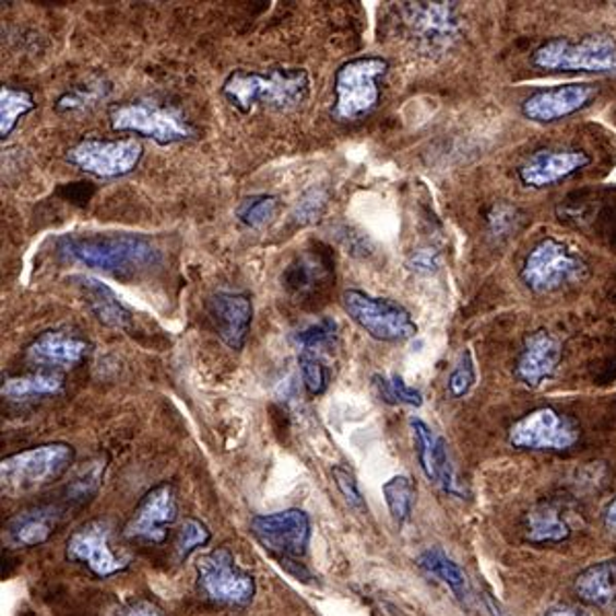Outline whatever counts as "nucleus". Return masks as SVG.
<instances>
[{
	"instance_id": "nucleus-42",
	"label": "nucleus",
	"mask_w": 616,
	"mask_h": 616,
	"mask_svg": "<svg viewBox=\"0 0 616 616\" xmlns=\"http://www.w3.org/2000/svg\"><path fill=\"white\" fill-rule=\"evenodd\" d=\"M407 268L413 274L431 275L440 268V256L436 249H417L407 259Z\"/></svg>"
},
{
	"instance_id": "nucleus-28",
	"label": "nucleus",
	"mask_w": 616,
	"mask_h": 616,
	"mask_svg": "<svg viewBox=\"0 0 616 616\" xmlns=\"http://www.w3.org/2000/svg\"><path fill=\"white\" fill-rule=\"evenodd\" d=\"M382 496L396 524H407L415 506V483L410 475H394L382 485Z\"/></svg>"
},
{
	"instance_id": "nucleus-41",
	"label": "nucleus",
	"mask_w": 616,
	"mask_h": 616,
	"mask_svg": "<svg viewBox=\"0 0 616 616\" xmlns=\"http://www.w3.org/2000/svg\"><path fill=\"white\" fill-rule=\"evenodd\" d=\"M103 469L105 464L93 462V466H88L76 479L72 481L69 487L72 499H88V496H93L102 483Z\"/></svg>"
},
{
	"instance_id": "nucleus-16",
	"label": "nucleus",
	"mask_w": 616,
	"mask_h": 616,
	"mask_svg": "<svg viewBox=\"0 0 616 616\" xmlns=\"http://www.w3.org/2000/svg\"><path fill=\"white\" fill-rule=\"evenodd\" d=\"M177 516H179V504L175 489L169 483H161L142 497L137 512L123 529V536L161 545L165 543L167 532L175 524Z\"/></svg>"
},
{
	"instance_id": "nucleus-5",
	"label": "nucleus",
	"mask_w": 616,
	"mask_h": 616,
	"mask_svg": "<svg viewBox=\"0 0 616 616\" xmlns=\"http://www.w3.org/2000/svg\"><path fill=\"white\" fill-rule=\"evenodd\" d=\"M389 60L382 56H359L335 70L333 118L340 121L362 120L372 114L380 102L378 81L387 74Z\"/></svg>"
},
{
	"instance_id": "nucleus-33",
	"label": "nucleus",
	"mask_w": 616,
	"mask_h": 616,
	"mask_svg": "<svg viewBox=\"0 0 616 616\" xmlns=\"http://www.w3.org/2000/svg\"><path fill=\"white\" fill-rule=\"evenodd\" d=\"M212 538V532L205 526V522L198 520V518H186L181 529L177 532L175 538V553L179 561H186L193 550L200 547H205Z\"/></svg>"
},
{
	"instance_id": "nucleus-24",
	"label": "nucleus",
	"mask_w": 616,
	"mask_h": 616,
	"mask_svg": "<svg viewBox=\"0 0 616 616\" xmlns=\"http://www.w3.org/2000/svg\"><path fill=\"white\" fill-rule=\"evenodd\" d=\"M576 592L583 602L594 606H608L611 602H615L616 559L585 567L576 578Z\"/></svg>"
},
{
	"instance_id": "nucleus-22",
	"label": "nucleus",
	"mask_w": 616,
	"mask_h": 616,
	"mask_svg": "<svg viewBox=\"0 0 616 616\" xmlns=\"http://www.w3.org/2000/svg\"><path fill=\"white\" fill-rule=\"evenodd\" d=\"M85 296L86 307L97 317V321L109 329H128L132 325V315L121 303L120 296L111 291L102 280L91 275L72 277Z\"/></svg>"
},
{
	"instance_id": "nucleus-20",
	"label": "nucleus",
	"mask_w": 616,
	"mask_h": 616,
	"mask_svg": "<svg viewBox=\"0 0 616 616\" xmlns=\"http://www.w3.org/2000/svg\"><path fill=\"white\" fill-rule=\"evenodd\" d=\"M60 512L54 506L29 508L13 516L4 526V541L13 548L42 547L56 532Z\"/></svg>"
},
{
	"instance_id": "nucleus-31",
	"label": "nucleus",
	"mask_w": 616,
	"mask_h": 616,
	"mask_svg": "<svg viewBox=\"0 0 616 616\" xmlns=\"http://www.w3.org/2000/svg\"><path fill=\"white\" fill-rule=\"evenodd\" d=\"M372 382H375L378 396L389 405H410V407H422L424 405V394L410 387L399 375L389 378L377 375L372 378Z\"/></svg>"
},
{
	"instance_id": "nucleus-13",
	"label": "nucleus",
	"mask_w": 616,
	"mask_h": 616,
	"mask_svg": "<svg viewBox=\"0 0 616 616\" xmlns=\"http://www.w3.org/2000/svg\"><path fill=\"white\" fill-rule=\"evenodd\" d=\"M251 534L261 547L280 559H300L307 555L310 543V518L298 508L259 513L251 518Z\"/></svg>"
},
{
	"instance_id": "nucleus-4",
	"label": "nucleus",
	"mask_w": 616,
	"mask_h": 616,
	"mask_svg": "<svg viewBox=\"0 0 616 616\" xmlns=\"http://www.w3.org/2000/svg\"><path fill=\"white\" fill-rule=\"evenodd\" d=\"M74 461V448L64 442L35 446L0 462V485L7 496L34 494L62 479Z\"/></svg>"
},
{
	"instance_id": "nucleus-30",
	"label": "nucleus",
	"mask_w": 616,
	"mask_h": 616,
	"mask_svg": "<svg viewBox=\"0 0 616 616\" xmlns=\"http://www.w3.org/2000/svg\"><path fill=\"white\" fill-rule=\"evenodd\" d=\"M280 212V200L270 193L245 198L237 208V218L247 228H263L275 221Z\"/></svg>"
},
{
	"instance_id": "nucleus-38",
	"label": "nucleus",
	"mask_w": 616,
	"mask_h": 616,
	"mask_svg": "<svg viewBox=\"0 0 616 616\" xmlns=\"http://www.w3.org/2000/svg\"><path fill=\"white\" fill-rule=\"evenodd\" d=\"M298 364H300V372H303V382L307 387L310 396H319L325 393L327 389V370L323 362L317 358L310 352H303L298 356Z\"/></svg>"
},
{
	"instance_id": "nucleus-40",
	"label": "nucleus",
	"mask_w": 616,
	"mask_h": 616,
	"mask_svg": "<svg viewBox=\"0 0 616 616\" xmlns=\"http://www.w3.org/2000/svg\"><path fill=\"white\" fill-rule=\"evenodd\" d=\"M331 475H333V481L340 489L343 499L352 506V508H358V510H364L366 504H364V497H362V491H359L358 481H356V475L347 469V466H342V464H335L331 469Z\"/></svg>"
},
{
	"instance_id": "nucleus-39",
	"label": "nucleus",
	"mask_w": 616,
	"mask_h": 616,
	"mask_svg": "<svg viewBox=\"0 0 616 616\" xmlns=\"http://www.w3.org/2000/svg\"><path fill=\"white\" fill-rule=\"evenodd\" d=\"M327 205V193L321 189H310L307 191L298 204L294 208L292 218L298 224H310L319 221V216L323 214Z\"/></svg>"
},
{
	"instance_id": "nucleus-7",
	"label": "nucleus",
	"mask_w": 616,
	"mask_h": 616,
	"mask_svg": "<svg viewBox=\"0 0 616 616\" xmlns=\"http://www.w3.org/2000/svg\"><path fill=\"white\" fill-rule=\"evenodd\" d=\"M342 307L356 325L362 327L372 340L401 343L417 335V323L410 310L391 298H377L362 291H345Z\"/></svg>"
},
{
	"instance_id": "nucleus-11",
	"label": "nucleus",
	"mask_w": 616,
	"mask_h": 616,
	"mask_svg": "<svg viewBox=\"0 0 616 616\" xmlns=\"http://www.w3.org/2000/svg\"><path fill=\"white\" fill-rule=\"evenodd\" d=\"M399 15L415 44L428 54L448 50L461 37L457 2H403Z\"/></svg>"
},
{
	"instance_id": "nucleus-32",
	"label": "nucleus",
	"mask_w": 616,
	"mask_h": 616,
	"mask_svg": "<svg viewBox=\"0 0 616 616\" xmlns=\"http://www.w3.org/2000/svg\"><path fill=\"white\" fill-rule=\"evenodd\" d=\"M411 429H413V438H415V450H417V461L424 471V475L429 481H434V459H436V450L440 436H436V431L429 428L428 424L419 417H411Z\"/></svg>"
},
{
	"instance_id": "nucleus-3",
	"label": "nucleus",
	"mask_w": 616,
	"mask_h": 616,
	"mask_svg": "<svg viewBox=\"0 0 616 616\" xmlns=\"http://www.w3.org/2000/svg\"><path fill=\"white\" fill-rule=\"evenodd\" d=\"M532 67L545 72H582L616 76V42L606 34L583 35L580 39L553 37L532 51Z\"/></svg>"
},
{
	"instance_id": "nucleus-10",
	"label": "nucleus",
	"mask_w": 616,
	"mask_h": 616,
	"mask_svg": "<svg viewBox=\"0 0 616 616\" xmlns=\"http://www.w3.org/2000/svg\"><path fill=\"white\" fill-rule=\"evenodd\" d=\"M198 583L205 599L218 604L247 606L256 599V578L240 569L228 548H216L198 559Z\"/></svg>"
},
{
	"instance_id": "nucleus-29",
	"label": "nucleus",
	"mask_w": 616,
	"mask_h": 616,
	"mask_svg": "<svg viewBox=\"0 0 616 616\" xmlns=\"http://www.w3.org/2000/svg\"><path fill=\"white\" fill-rule=\"evenodd\" d=\"M34 95L25 88H13L2 86L0 91V137H11V132L17 128L19 120L34 111Z\"/></svg>"
},
{
	"instance_id": "nucleus-25",
	"label": "nucleus",
	"mask_w": 616,
	"mask_h": 616,
	"mask_svg": "<svg viewBox=\"0 0 616 616\" xmlns=\"http://www.w3.org/2000/svg\"><path fill=\"white\" fill-rule=\"evenodd\" d=\"M524 534L532 545H559L571 536V529L555 506L538 504L524 518Z\"/></svg>"
},
{
	"instance_id": "nucleus-1",
	"label": "nucleus",
	"mask_w": 616,
	"mask_h": 616,
	"mask_svg": "<svg viewBox=\"0 0 616 616\" xmlns=\"http://www.w3.org/2000/svg\"><path fill=\"white\" fill-rule=\"evenodd\" d=\"M56 256L69 263H81L114 275L144 272L161 259L153 240L130 233L64 235L56 239Z\"/></svg>"
},
{
	"instance_id": "nucleus-8",
	"label": "nucleus",
	"mask_w": 616,
	"mask_h": 616,
	"mask_svg": "<svg viewBox=\"0 0 616 616\" xmlns=\"http://www.w3.org/2000/svg\"><path fill=\"white\" fill-rule=\"evenodd\" d=\"M109 123L116 132L151 138L163 146L193 137V128L181 114H177L171 107L154 103L132 102L114 105L109 111Z\"/></svg>"
},
{
	"instance_id": "nucleus-23",
	"label": "nucleus",
	"mask_w": 616,
	"mask_h": 616,
	"mask_svg": "<svg viewBox=\"0 0 616 616\" xmlns=\"http://www.w3.org/2000/svg\"><path fill=\"white\" fill-rule=\"evenodd\" d=\"M333 275V263L323 251H307L296 257L282 275L284 288L294 296H305L317 291L321 282Z\"/></svg>"
},
{
	"instance_id": "nucleus-37",
	"label": "nucleus",
	"mask_w": 616,
	"mask_h": 616,
	"mask_svg": "<svg viewBox=\"0 0 616 616\" xmlns=\"http://www.w3.org/2000/svg\"><path fill=\"white\" fill-rule=\"evenodd\" d=\"M477 382V372H475V362L471 352H462L459 364L454 366V370L448 377V393L452 394L454 399H462L471 393V389Z\"/></svg>"
},
{
	"instance_id": "nucleus-2",
	"label": "nucleus",
	"mask_w": 616,
	"mask_h": 616,
	"mask_svg": "<svg viewBox=\"0 0 616 616\" xmlns=\"http://www.w3.org/2000/svg\"><path fill=\"white\" fill-rule=\"evenodd\" d=\"M223 95L242 114H249L257 105L288 111L307 102L310 79L303 69L235 70L224 81Z\"/></svg>"
},
{
	"instance_id": "nucleus-21",
	"label": "nucleus",
	"mask_w": 616,
	"mask_h": 616,
	"mask_svg": "<svg viewBox=\"0 0 616 616\" xmlns=\"http://www.w3.org/2000/svg\"><path fill=\"white\" fill-rule=\"evenodd\" d=\"M88 354V343L62 331H46L27 347V358L44 368H74Z\"/></svg>"
},
{
	"instance_id": "nucleus-35",
	"label": "nucleus",
	"mask_w": 616,
	"mask_h": 616,
	"mask_svg": "<svg viewBox=\"0 0 616 616\" xmlns=\"http://www.w3.org/2000/svg\"><path fill=\"white\" fill-rule=\"evenodd\" d=\"M522 212L512 204H506V202H499V204L491 208L489 216H487V224H489V233L496 237V239H508L512 237V233H516L522 224Z\"/></svg>"
},
{
	"instance_id": "nucleus-18",
	"label": "nucleus",
	"mask_w": 616,
	"mask_h": 616,
	"mask_svg": "<svg viewBox=\"0 0 616 616\" xmlns=\"http://www.w3.org/2000/svg\"><path fill=\"white\" fill-rule=\"evenodd\" d=\"M561 358H564L561 342L547 329H536L531 335H526L516 359L513 375L522 384L536 389L555 375Z\"/></svg>"
},
{
	"instance_id": "nucleus-26",
	"label": "nucleus",
	"mask_w": 616,
	"mask_h": 616,
	"mask_svg": "<svg viewBox=\"0 0 616 616\" xmlns=\"http://www.w3.org/2000/svg\"><path fill=\"white\" fill-rule=\"evenodd\" d=\"M419 569H424L428 576L440 580L446 588H450L457 599L462 602H469L471 599V583L466 573L462 571L459 564H454V559H450L442 548H428L417 557Z\"/></svg>"
},
{
	"instance_id": "nucleus-9",
	"label": "nucleus",
	"mask_w": 616,
	"mask_h": 616,
	"mask_svg": "<svg viewBox=\"0 0 616 616\" xmlns=\"http://www.w3.org/2000/svg\"><path fill=\"white\" fill-rule=\"evenodd\" d=\"M580 434L576 419L547 405L522 415L508 431V442L518 450L567 452L578 445Z\"/></svg>"
},
{
	"instance_id": "nucleus-34",
	"label": "nucleus",
	"mask_w": 616,
	"mask_h": 616,
	"mask_svg": "<svg viewBox=\"0 0 616 616\" xmlns=\"http://www.w3.org/2000/svg\"><path fill=\"white\" fill-rule=\"evenodd\" d=\"M107 93H109V86H105L103 83L76 86L58 99L56 109L58 111H83L86 107H93V105H97L102 99H105Z\"/></svg>"
},
{
	"instance_id": "nucleus-14",
	"label": "nucleus",
	"mask_w": 616,
	"mask_h": 616,
	"mask_svg": "<svg viewBox=\"0 0 616 616\" xmlns=\"http://www.w3.org/2000/svg\"><path fill=\"white\" fill-rule=\"evenodd\" d=\"M111 526L107 520H88L72 532L67 541V559L70 564L86 567L97 578H111L128 569L130 559L120 557L111 545Z\"/></svg>"
},
{
	"instance_id": "nucleus-15",
	"label": "nucleus",
	"mask_w": 616,
	"mask_h": 616,
	"mask_svg": "<svg viewBox=\"0 0 616 616\" xmlns=\"http://www.w3.org/2000/svg\"><path fill=\"white\" fill-rule=\"evenodd\" d=\"M594 83H565L531 93L522 102V116L532 123H557L580 114L599 97Z\"/></svg>"
},
{
	"instance_id": "nucleus-45",
	"label": "nucleus",
	"mask_w": 616,
	"mask_h": 616,
	"mask_svg": "<svg viewBox=\"0 0 616 616\" xmlns=\"http://www.w3.org/2000/svg\"><path fill=\"white\" fill-rule=\"evenodd\" d=\"M483 600H485V606H487V611L491 613V616H512L508 615V613L501 608V604H499L497 600L491 599L489 594H483Z\"/></svg>"
},
{
	"instance_id": "nucleus-27",
	"label": "nucleus",
	"mask_w": 616,
	"mask_h": 616,
	"mask_svg": "<svg viewBox=\"0 0 616 616\" xmlns=\"http://www.w3.org/2000/svg\"><path fill=\"white\" fill-rule=\"evenodd\" d=\"M64 380L60 375H51V372H35V375H25V377L7 378L2 382L0 393L4 399L11 401H23V399H34V396H48L56 394L62 389Z\"/></svg>"
},
{
	"instance_id": "nucleus-19",
	"label": "nucleus",
	"mask_w": 616,
	"mask_h": 616,
	"mask_svg": "<svg viewBox=\"0 0 616 616\" xmlns=\"http://www.w3.org/2000/svg\"><path fill=\"white\" fill-rule=\"evenodd\" d=\"M208 315L216 327L218 337L230 350L239 352L247 342L249 327L253 321V303L247 294L216 292L208 298Z\"/></svg>"
},
{
	"instance_id": "nucleus-36",
	"label": "nucleus",
	"mask_w": 616,
	"mask_h": 616,
	"mask_svg": "<svg viewBox=\"0 0 616 616\" xmlns=\"http://www.w3.org/2000/svg\"><path fill=\"white\" fill-rule=\"evenodd\" d=\"M335 335H337V321L325 317V319L308 325L307 329L298 331L296 343L303 347V352L312 354L319 347H327L329 343L335 340Z\"/></svg>"
},
{
	"instance_id": "nucleus-6",
	"label": "nucleus",
	"mask_w": 616,
	"mask_h": 616,
	"mask_svg": "<svg viewBox=\"0 0 616 616\" xmlns=\"http://www.w3.org/2000/svg\"><path fill=\"white\" fill-rule=\"evenodd\" d=\"M588 275L582 253L559 239L538 240L520 268L522 284L534 294H550L578 284Z\"/></svg>"
},
{
	"instance_id": "nucleus-46",
	"label": "nucleus",
	"mask_w": 616,
	"mask_h": 616,
	"mask_svg": "<svg viewBox=\"0 0 616 616\" xmlns=\"http://www.w3.org/2000/svg\"><path fill=\"white\" fill-rule=\"evenodd\" d=\"M604 524L608 529H615L616 531V497L611 501V506L606 508V513H604Z\"/></svg>"
},
{
	"instance_id": "nucleus-17",
	"label": "nucleus",
	"mask_w": 616,
	"mask_h": 616,
	"mask_svg": "<svg viewBox=\"0 0 616 616\" xmlns=\"http://www.w3.org/2000/svg\"><path fill=\"white\" fill-rule=\"evenodd\" d=\"M590 165L592 156L580 149H543L520 165L518 177L524 188L547 189L559 186Z\"/></svg>"
},
{
	"instance_id": "nucleus-44",
	"label": "nucleus",
	"mask_w": 616,
	"mask_h": 616,
	"mask_svg": "<svg viewBox=\"0 0 616 616\" xmlns=\"http://www.w3.org/2000/svg\"><path fill=\"white\" fill-rule=\"evenodd\" d=\"M545 616H590L580 606H573V604H557V606H550Z\"/></svg>"
},
{
	"instance_id": "nucleus-43",
	"label": "nucleus",
	"mask_w": 616,
	"mask_h": 616,
	"mask_svg": "<svg viewBox=\"0 0 616 616\" xmlns=\"http://www.w3.org/2000/svg\"><path fill=\"white\" fill-rule=\"evenodd\" d=\"M120 616H165L163 608L158 604H154L151 600H134L130 602L123 611H121Z\"/></svg>"
},
{
	"instance_id": "nucleus-12",
	"label": "nucleus",
	"mask_w": 616,
	"mask_h": 616,
	"mask_svg": "<svg viewBox=\"0 0 616 616\" xmlns=\"http://www.w3.org/2000/svg\"><path fill=\"white\" fill-rule=\"evenodd\" d=\"M142 154L144 149L134 138H123V140L86 138L70 149L67 158L70 165L79 167L81 171L88 175L102 179H116L134 171L142 161Z\"/></svg>"
}]
</instances>
